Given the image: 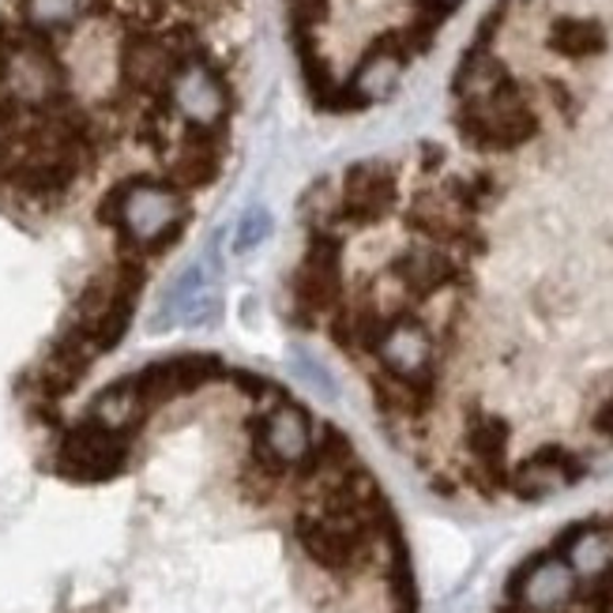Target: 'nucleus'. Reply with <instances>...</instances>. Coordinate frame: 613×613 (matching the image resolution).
I'll list each match as a JSON object with an SVG mask.
<instances>
[{
	"mask_svg": "<svg viewBox=\"0 0 613 613\" xmlns=\"http://www.w3.org/2000/svg\"><path fill=\"white\" fill-rule=\"evenodd\" d=\"M128 441L133 436L113 433L102 422H94L91 415H83L80 422L68 425L65 436H60L54 470L68 481H83V486L110 481L128 467Z\"/></svg>",
	"mask_w": 613,
	"mask_h": 613,
	"instance_id": "obj_1",
	"label": "nucleus"
},
{
	"mask_svg": "<svg viewBox=\"0 0 613 613\" xmlns=\"http://www.w3.org/2000/svg\"><path fill=\"white\" fill-rule=\"evenodd\" d=\"M546 46L568 60L599 57L606 49V27L599 20H587V15H560L549 23Z\"/></svg>",
	"mask_w": 613,
	"mask_h": 613,
	"instance_id": "obj_2",
	"label": "nucleus"
},
{
	"mask_svg": "<svg viewBox=\"0 0 613 613\" xmlns=\"http://www.w3.org/2000/svg\"><path fill=\"white\" fill-rule=\"evenodd\" d=\"M565 610L576 613H613V557L606 565L594 568V576L587 583H576L572 599Z\"/></svg>",
	"mask_w": 613,
	"mask_h": 613,
	"instance_id": "obj_3",
	"label": "nucleus"
},
{
	"mask_svg": "<svg viewBox=\"0 0 613 613\" xmlns=\"http://www.w3.org/2000/svg\"><path fill=\"white\" fill-rule=\"evenodd\" d=\"M591 425H594V433H602L606 441H613V391H610L606 399H602V407L594 410Z\"/></svg>",
	"mask_w": 613,
	"mask_h": 613,
	"instance_id": "obj_4",
	"label": "nucleus"
},
{
	"mask_svg": "<svg viewBox=\"0 0 613 613\" xmlns=\"http://www.w3.org/2000/svg\"><path fill=\"white\" fill-rule=\"evenodd\" d=\"M497 613H527V610H523V606H520V602H504V606H501V610H497Z\"/></svg>",
	"mask_w": 613,
	"mask_h": 613,
	"instance_id": "obj_5",
	"label": "nucleus"
},
{
	"mask_svg": "<svg viewBox=\"0 0 613 613\" xmlns=\"http://www.w3.org/2000/svg\"><path fill=\"white\" fill-rule=\"evenodd\" d=\"M433 4H441V8H444V12H452V8H455V4H459V0H433Z\"/></svg>",
	"mask_w": 613,
	"mask_h": 613,
	"instance_id": "obj_6",
	"label": "nucleus"
}]
</instances>
